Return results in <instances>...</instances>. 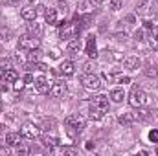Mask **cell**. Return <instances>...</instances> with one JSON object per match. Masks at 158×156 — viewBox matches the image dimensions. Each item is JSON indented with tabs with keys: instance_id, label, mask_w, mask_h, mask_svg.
Returning a JSON list of instances; mask_svg holds the SVG:
<instances>
[{
	"instance_id": "obj_1",
	"label": "cell",
	"mask_w": 158,
	"mask_h": 156,
	"mask_svg": "<svg viewBox=\"0 0 158 156\" xmlns=\"http://www.w3.org/2000/svg\"><path fill=\"white\" fill-rule=\"evenodd\" d=\"M109 112V97L99 94L90 99V117L92 119H101Z\"/></svg>"
},
{
	"instance_id": "obj_2",
	"label": "cell",
	"mask_w": 158,
	"mask_h": 156,
	"mask_svg": "<svg viewBox=\"0 0 158 156\" xmlns=\"http://www.w3.org/2000/svg\"><path fill=\"white\" fill-rule=\"evenodd\" d=\"M145 103H147V96H145V92H143L142 88L134 86V88L131 90V96H129V105H131L132 109H140V107H143Z\"/></svg>"
},
{
	"instance_id": "obj_3",
	"label": "cell",
	"mask_w": 158,
	"mask_h": 156,
	"mask_svg": "<svg viewBox=\"0 0 158 156\" xmlns=\"http://www.w3.org/2000/svg\"><path fill=\"white\" fill-rule=\"evenodd\" d=\"M79 31H81V26H79L77 22H66V24H63L61 26V30H59V37L61 39H76L79 35Z\"/></svg>"
},
{
	"instance_id": "obj_4",
	"label": "cell",
	"mask_w": 158,
	"mask_h": 156,
	"mask_svg": "<svg viewBox=\"0 0 158 156\" xmlns=\"http://www.w3.org/2000/svg\"><path fill=\"white\" fill-rule=\"evenodd\" d=\"M64 123H66V127H68L70 130H76V132H81V130L86 127L85 117L79 116V114H70V116L64 119Z\"/></svg>"
},
{
	"instance_id": "obj_5",
	"label": "cell",
	"mask_w": 158,
	"mask_h": 156,
	"mask_svg": "<svg viewBox=\"0 0 158 156\" xmlns=\"http://www.w3.org/2000/svg\"><path fill=\"white\" fill-rule=\"evenodd\" d=\"M81 84H83L86 90H98V88L101 86L99 77H98L96 74H92V72H86V74L81 77Z\"/></svg>"
},
{
	"instance_id": "obj_6",
	"label": "cell",
	"mask_w": 158,
	"mask_h": 156,
	"mask_svg": "<svg viewBox=\"0 0 158 156\" xmlns=\"http://www.w3.org/2000/svg\"><path fill=\"white\" fill-rule=\"evenodd\" d=\"M19 50H33V48H39V37H33V35H22L19 39L17 44Z\"/></svg>"
},
{
	"instance_id": "obj_7",
	"label": "cell",
	"mask_w": 158,
	"mask_h": 156,
	"mask_svg": "<svg viewBox=\"0 0 158 156\" xmlns=\"http://www.w3.org/2000/svg\"><path fill=\"white\" fill-rule=\"evenodd\" d=\"M20 134H22L24 138H28V140H35V138H39L40 129L37 125H33V123H26V125H22Z\"/></svg>"
},
{
	"instance_id": "obj_8",
	"label": "cell",
	"mask_w": 158,
	"mask_h": 156,
	"mask_svg": "<svg viewBox=\"0 0 158 156\" xmlns=\"http://www.w3.org/2000/svg\"><path fill=\"white\" fill-rule=\"evenodd\" d=\"M85 53H86L88 57H92V59H96V57H98V46H96V39H94L92 35L86 39V48H85Z\"/></svg>"
},
{
	"instance_id": "obj_9",
	"label": "cell",
	"mask_w": 158,
	"mask_h": 156,
	"mask_svg": "<svg viewBox=\"0 0 158 156\" xmlns=\"http://www.w3.org/2000/svg\"><path fill=\"white\" fill-rule=\"evenodd\" d=\"M50 94L53 96V97H63L64 94H66V84L64 83H53L52 86H50Z\"/></svg>"
},
{
	"instance_id": "obj_10",
	"label": "cell",
	"mask_w": 158,
	"mask_h": 156,
	"mask_svg": "<svg viewBox=\"0 0 158 156\" xmlns=\"http://www.w3.org/2000/svg\"><path fill=\"white\" fill-rule=\"evenodd\" d=\"M35 90L39 94H48L50 92V83H48V79L44 77V76H40V77L35 79Z\"/></svg>"
},
{
	"instance_id": "obj_11",
	"label": "cell",
	"mask_w": 158,
	"mask_h": 156,
	"mask_svg": "<svg viewBox=\"0 0 158 156\" xmlns=\"http://www.w3.org/2000/svg\"><path fill=\"white\" fill-rule=\"evenodd\" d=\"M22 134H17V132H7L6 134V143L7 145H11V147H19L20 143H22Z\"/></svg>"
},
{
	"instance_id": "obj_12",
	"label": "cell",
	"mask_w": 158,
	"mask_h": 156,
	"mask_svg": "<svg viewBox=\"0 0 158 156\" xmlns=\"http://www.w3.org/2000/svg\"><path fill=\"white\" fill-rule=\"evenodd\" d=\"M74 72H76V68H74V63L72 61H63L61 63V66H59V74L61 76H74Z\"/></svg>"
},
{
	"instance_id": "obj_13",
	"label": "cell",
	"mask_w": 158,
	"mask_h": 156,
	"mask_svg": "<svg viewBox=\"0 0 158 156\" xmlns=\"http://www.w3.org/2000/svg\"><path fill=\"white\" fill-rule=\"evenodd\" d=\"M20 15H22V18H24V20L31 22V20H35V18H37V9H35V7H31V6H28V7H24V9L20 11Z\"/></svg>"
},
{
	"instance_id": "obj_14",
	"label": "cell",
	"mask_w": 158,
	"mask_h": 156,
	"mask_svg": "<svg viewBox=\"0 0 158 156\" xmlns=\"http://www.w3.org/2000/svg\"><path fill=\"white\" fill-rule=\"evenodd\" d=\"M123 64H125V68H129V70H138V68H140V59L134 57V55H129V57L123 59Z\"/></svg>"
},
{
	"instance_id": "obj_15",
	"label": "cell",
	"mask_w": 158,
	"mask_h": 156,
	"mask_svg": "<svg viewBox=\"0 0 158 156\" xmlns=\"http://www.w3.org/2000/svg\"><path fill=\"white\" fill-rule=\"evenodd\" d=\"M40 143L46 147V149H53V147H57L59 145V138H55V136H42L40 138Z\"/></svg>"
},
{
	"instance_id": "obj_16",
	"label": "cell",
	"mask_w": 158,
	"mask_h": 156,
	"mask_svg": "<svg viewBox=\"0 0 158 156\" xmlns=\"http://www.w3.org/2000/svg\"><path fill=\"white\" fill-rule=\"evenodd\" d=\"M17 79H19V74H17L13 68H7V70L2 72V81H4V83H15Z\"/></svg>"
},
{
	"instance_id": "obj_17",
	"label": "cell",
	"mask_w": 158,
	"mask_h": 156,
	"mask_svg": "<svg viewBox=\"0 0 158 156\" xmlns=\"http://www.w3.org/2000/svg\"><path fill=\"white\" fill-rule=\"evenodd\" d=\"M28 31H30L33 37H40V35H42V31H44V28H42V24L35 22V20H31V24L28 26Z\"/></svg>"
},
{
	"instance_id": "obj_18",
	"label": "cell",
	"mask_w": 158,
	"mask_h": 156,
	"mask_svg": "<svg viewBox=\"0 0 158 156\" xmlns=\"http://www.w3.org/2000/svg\"><path fill=\"white\" fill-rule=\"evenodd\" d=\"M149 44L153 50H158V26L151 28V35H149Z\"/></svg>"
},
{
	"instance_id": "obj_19",
	"label": "cell",
	"mask_w": 158,
	"mask_h": 156,
	"mask_svg": "<svg viewBox=\"0 0 158 156\" xmlns=\"http://www.w3.org/2000/svg\"><path fill=\"white\" fill-rule=\"evenodd\" d=\"M44 20L48 24H55L57 22V11L55 9H46L44 11Z\"/></svg>"
},
{
	"instance_id": "obj_20",
	"label": "cell",
	"mask_w": 158,
	"mask_h": 156,
	"mask_svg": "<svg viewBox=\"0 0 158 156\" xmlns=\"http://www.w3.org/2000/svg\"><path fill=\"white\" fill-rule=\"evenodd\" d=\"M66 48H68V51L70 53H79V50H81V42H79V39H70V42L66 44Z\"/></svg>"
},
{
	"instance_id": "obj_21",
	"label": "cell",
	"mask_w": 158,
	"mask_h": 156,
	"mask_svg": "<svg viewBox=\"0 0 158 156\" xmlns=\"http://www.w3.org/2000/svg\"><path fill=\"white\" fill-rule=\"evenodd\" d=\"M40 55H42L40 48H33V50H30V53H28V61H30V63H39Z\"/></svg>"
},
{
	"instance_id": "obj_22",
	"label": "cell",
	"mask_w": 158,
	"mask_h": 156,
	"mask_svg": "<svg viewBox=\"0 0 158 156\" xmlns=\"http://www.w3.org/2000/svg\"><path fill=\"white\" fill-rule=\"evenodd\" d=\"M123 97H125V94H123V90H121V88H114V90L110 92V99H112L114 103H121V101H123Z\"/></svg>"
},
{
	"instance_id": "obj_23",
	"label": "cell",
	"mask_w": 158,
	"mask_h": 156,
	"mask_svg": "<svg viewBox=\"0 0 158 156\" xmlns=\"http://www.w3.org/2000/svg\"><path fill=\"white\" fill-rule=\"evenodd\" d=\"M109 7H110L112 11H118V9H121V0H110V2H109Z\"/></svg>"
},
{
	"instance_id": "obj_24",
	"label": "cell",
	"mask_w": 158,
	"mask_h": 156,
	"mask_svg": "<svg viewBox=\"0 0 158 156\" xmlns=\"http://www.w3.org/2000/svg\"><path fill=\"white\" fill-rule=\"evenodd\" d=\"M132 119H134V116H131V114H121V116H119V123H125V125H127V123H131Z\"/></svg>"
},
{
	"instance_id": "obj_25",
	"label": "cell",
	"mask_w": 158,
	"mask_h": 156,
	"mask_svg": "<svg viewBox=\"0 0 158 156\" xmlns=\"http://www.w3.org/2000/svg\"><path fill=\"white\" fill-rule=\"evenodd\" d=\"M149 140H151L153 143H158V129H155V130L149 132Z\"/></svg>"
},
{
	"instance_id": "obj_26",
	"label": "cell",
	"mask_w": 158,
	"mask_h": 156,
	"mask_svg": "<svg viewBox=\"0 0 158 156\" xmlns=\"http://www.w3.org/2000/svg\"><path fill=\"white\" fill-rule=\"evenodd\" d=\"M116 81H118V83H123V84H125V83H131V79L127 77V76H116Z\"/></svg>"
},
{
	"instance_id": "obj_27",
	"label": "cell",
	"mask_w": 158,
	"mask_h": 156,
	"mask_svg": "<svg viewBox=\"0 0 158 156\" xmlns=\"http://www.w3.org/2000/svg\"><path fill=\"white\" fill-rule=\"evenodd\" d=\"M9 68V61L7 59H0V70H7Z\"/></svg>"
},
{
	"instance_id": "obj_28",
	"label": "cell",
	"mask_w": 158,
	"mask_h": 156,
	"mask_svg": "<svg viewBox=\"0 0 158 156\" xmlns=\"http://www.w3.org/2000/svg\"><path fill=\"white\" fill-rule=\"evenodd\" d=\"M59 9H63V11H64V13H66V11H68V9H70V6H68V4H66V2H63V0H61V2H59Z\"/></svg>"
},
{
	"instance_id": "obj_29",
	"label": "cell",
	"mask_w": 158,
	"mask_h": 156,
	"mask_svg": "<svg viewBox=\"0 0 158 156\" xmlns=\"http://www.w3.org/2000/svg\"><path fill=\"white\" fill-rule=\"evenodd\" d=\"M35 68L40 70V72H46V70H48V66H46V64H42V63H35Z\"/></svg>"
},
{
	"instance_id": "obj_30",
	"label": "cell",
	"mask_w": 158,
	"mask_h": 156,
	"mask_svg": "<svg viewBox=\"0 0 158 156\" xmlns=\"http://www.w3.org/2000/svg\"><path fill=\"white\" fill-rule=\"evenodd\" d=\"M63 154H76V149H72V147H64V149H63Z\"/></svg>"
},
{
	"instance_id": "obj_31",
	"label": "cell",
	"mask_w": 158,
	"mask_h": 156,
	"mask_svg": "<svg viewBox=\"0 0 158 156\" xmlns=\"http://www.w3.org/2000/svg\"><path fill=\"white\" fill-rule=\"evenodd\" d=\"M156 74H158V72L155 70V68H153V70H151V68H149V70H145V76H149V77H155Z\"/></svg>"
},
{
	"instance_id": "obj_32",
	"label": "cell",
	"mask_w": 158,
	"mask_h": 156,
	"mask_svg": "<svg viewBox=\"0 0 158 156\" xmlns=\"http://www.w3.org/2000/svg\"><path fill=\"white\" fill-rule=\"evenodd\" d=\"M94 68H96V64H92V63H86V64H85V70H86V72H92Z\"/></svg>"
},
{
	"instance_id": "obj_33",
	"label": "cell",
	"mask_w": 158,
	"mask_h": 156,
	"mask_svg": "<svg viewBox=\"0 0 158 156\" xmlns=\"http://www.w3.org/2000/svg\"><path fill=\"white\" fill-rule=\"evenodd\" d=\"M24 84H26V83H17V81H15V90H17V92H19V90H22V88H24Z\"/></svg>"
},
{
	"instance_id": "obj_34",
	"label": "cell",
	"mask_w": 158,
	"mask_h": 156,
	"mask_svg": "<svg viewBox=\"0 0 158 156\" xmlns=\"http://www.w3.org/2000/svg\"><path fill=\"white\" fill-rule=\"evenodd\" d=\"M17 153H19V156H20V154H28V149H26V147H20V145H19V151H17Z\"/></svg>"
},
{
	"instance_id": "obj_35",
	"label": "cell",
	"mask_w": 158,
	"mask_h": 156,
	"mask_svg": "<svg viewBox=\"0 0 158 156\" xmlns=\"http://www.w3.org/2000/svg\"><path fill=\"white\" fill-rule=\"evenodd\" d=\"M24 83H33V77H31V74H26V76H24Z\"/></svg>"
},
{
	"instance_id": "obj_36",
	"label": "cell",
	"mask_w": 158,
	"mask_h": 156,
	"mask_svg": "<svg viewBox=\"0 0 158 156\" xmlns=\"http://www.w3.org/2000/svg\"><path fill=\"white\" fill-rule=\"evenodd\" d=\"M142 37H143V31L138 30V31H136V40H142Z\"/></svg>"
},
{
	"instance_id": "obj_37",
	"label": "cell",
	"mask_w": 158,
	"mask_h": 156,
	"mask_svg": "<svg viewBox=\"0 0 158 156\" xmlns=\"http://www.w3.org/2000/svg\"><path fill=\"white\" fill-rule=\"evenodd\" d=\"M9 6H17V4H20V0H6Z\"/></svg>"
},
{
	"instance_id": "obj_38",
	"label": "cell",
	"mask_w": 158,
	"mask_h": 156,
	"mask_svg": "<svg viewBox=\"0 0 158 156\" xmlns=\"http://www.w3.org/2000/svg\"><path fill=\"white\" fill-rule=\"evenodd\" d=\"M105 0H90V4H94V6H101Z\"/></svg>"
},
{
	"instance_id": "obj_39",
	"label": "cell",
	"mask_w": 158,
	"mask_h": 156,
	"mask_svg": "<svg viewBox=\"0 0 158 156\" xmlns=\"http://www.w3.org/2000/svg\"><path fill=\"white\" fill-rule=\"evenodd\" d=\"M44 11H46V9H44V6H37V13H44Z\"/></svg>"
},
{
	"instance_id": "obj_40",
	"label": "cell",
	"mask_w": 158,
	"mask_h": 156,
	"mask_svg": "<svg viewBox=\"0 0 158 156\" xmlns=\"http://www.w3.org/2000/svg\"><path fill=\"white\" fill-rule=\"evenodd\" d=\"M2 109H4V105H2V101H0V112H2Z\"/></svg>"
}]
</instances>
